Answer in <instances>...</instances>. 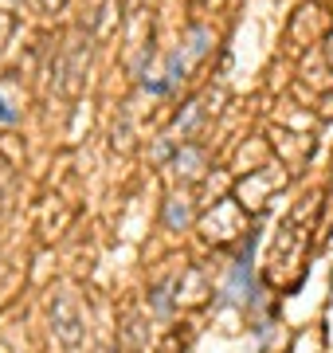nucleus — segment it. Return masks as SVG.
Masks as SVG:
<instances>
[{
  "label": "nucleus",
  "instance_id": "f257e3e1",
  "mask_svg": "<svg viewBox=\"0 0 333 353\" xmlns=\"http://www.w3.org/2000/svg\"><path fill=\"white\" fill-rule=\"evenodd\" d=\"M251 252L239 255L235 259V267H231V279H228V299L231 303H247L251 299Z\"/></svg>",
  "mask_w": 333,
  "mask_h": 353
}]
</instances>
